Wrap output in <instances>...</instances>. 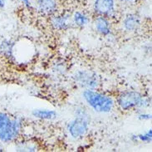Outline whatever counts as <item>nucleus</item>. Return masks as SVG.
Segmentation results:
<instances>
[{"label":"nucleus","instance_id":"nucleus-9","mask_svg":"<svg viewBox=\"0 0 152 152\" xmlns=\"http://www.w3.org/2000/svg\"><path fill=\"white\" fill-rule=\"evenodd\" d=\"M140 25V18L136 13H131L124 18L123 27L126 31L132 32L139 28Z\"/></svg>","mask_w":152,"mask_h":152},{"label":"nucleus","instance_id":"nucleus-13","mask_svg":"<svg viewBox=\"0 0 152 152\" xmlns=\"http://www.w3.org/2000/svg\"><path fill=\"white\" fill-rule=\"evenodd\" d=\"M13 42L9 40H4L0 42V53L7 58H12L13 57Z\"/></svg>","mask_w":152,"mask_h":152},{"label":"nucleus","instance_id":"nucleus-6","mask_svg":"<svg viewBox=\"0 0 152 152\" xmlns=\"http://www.w3.org/2000/svg\"><path fill=\"white\" fill-rule=\"evenodd\" d=\"M93 8L99 16L110 17L113 15L115 9V0H95Z\"/></svg>","mask_w":152,"mask_h":152},{"label":"nucleus","instance_id":"nucleus-18","mask_svg":"<svg viewBox=\"0 0 152 152\" xmlns=\"http://www.w3.org/2000/svg\"><path fill=\"white\" fill-rule=\"evenodd\" d=\"M121 1L126 3V4H132V3L136 2V0H121Z\"/></svg>","mask_w":152,"mask_h":152},{"label":"nucleus","instance_id":"nucleus-12","mask_svg":"<svg viewBox=\"0 0 152 152\" xmlns=\"http://www.w3.org/2000/svg\"><path fill=\"white\" fill-rule=\"evenodd\" d=\"M72 21L78 27H84L89 23L90 19H89L88 16L84 12L77 11L74 12V14L72 16Z\"/></svg>","mask_w":152,"mask_h":152},{"label":"nucleus","instance_id":"nucleus-16","mask_svg":"<svg viewBox=\"0 0 152 152\" xmlns=\"http://www.w3.org/2000/svg\"><path fill=\"white\" fill-rule=\"evenodd\" d=\"M138 117L140 120H149L151 119V114H140Z\"/></svg>","mask_w":152,"mask_h":152},{"label":"nucleus","instance_id":"nucleus-2","mask_svg":"<svg viewBox=\"0 0 152 152\" xmlns=\"http://www.w3.org/2000/svg\"><path fill=\"white\" fill-rule=\"evenodd\" d=\"M22 122L19 119H11L5 113H0V141L8 143L19 135Z\"/></svg>","mask_w":152,"mask_h":152},{"label":"nucleus","instance_id":"nucleus-11","mask_svg":"<svg viewBox=\"0 0 152 152\" xmlns=\"http://www.w3.org/2000/svg\"><path fill=\"white\" fill-rule=\"evenodd\" d=\"M32 114L34 117L43 120H52L57 116V112L53 110H43V109H35Z\"/></svg>","mask_w":152,"mask_h":152},{"label":"nucleus","instance_id":"nucleus-8","mask_svg":"<svg viewBox=\"0 0 152 152\" xmlns=\"http://www.w3.org/2000/svg\"><path fill=\"white\" fill-rule=\"evenodd\" d=\"M70 18L71 16L67 13L55 16L52 19V24L54 28L58 30H66L70 27Z\"/></svg>","mask_w":152,"mask_h":152},{"label":"nucleus","instance_id":"nucleus-4","mask_svg":"<svg viewBox=\"0 0 152 152\" xmlns=\"http://www.w3.org/2000/svg\"><path fill=\"white\" fill-rule=\"evenodd\" d=\"M74 79L78 85L86 89H95L98 86V77L91 71H78L75 73Z\"/></svg>","mask_w":152,"mask_h":152},{"label":"nucleus","instance_id":"nucleus-1","mask_svg":"<svg viewBox=\"0 0 152 152\" xmlns=\"http://www.w3.org/2000/svg\"><path fill=\"white\" fill-rule=\"evenodd\" d=\"M83 98L94 111L102 113L110 112L114 107L113 100L106 95L86 89L82 93Z\"/></svg>","mask_w":152,"mask_h":152},{"label":"nucleus","instance_id":"nucleus-17","mask_svg":"<svg viewBox=\"0 0 152 152\" xmlns=\"http://www.w3.org/2000/svg\"><path fill=\"white\" fill-rule=\"evenodd\" d=\"M6 0H0V9H4L6 7Z\"/></svg>","mask_w":152,"mask_h":152},{"label":"nucleus","instance_id":"nucleus-10","mask_svg":"<svg viewBox=\"0 0 152 152\" xmlns=\"http://www.w3.org/2000/svg\"><path fill=\"white\" fill-rule=\"evenodd\" d=\"M95 27L97 32L107 36L111 33V27H110V23L107 18V17L98 16L96 20H95Z\"/></svg>","mask_w":152,"mask_h":152},{"label":"nucleus","instance_id":"nucleus-19","mask_svg":"<svg viewBox=\"0 0 152 152\" xmlns=\"http://www.w3.org/2000/svg\"><path fill=\"white\" fill-rule=\"evenodd\" d=\"M1 149H2V147H1V145H0V150H1Z\"/></svg>","mask_w":152,"mask_h":152},{"label":"nucleus","instance_id":"nucleus-7","mask_svg":"<svg viewBox=\"0 0 152 152\" xmlns=\"http://www.w3.org/2000/svg\"><path fill=\"white\" fill-rule=\"evenodd\" d=\"M37 10L43 14H52L55 12L58 8L56 0H36Z\"/></svg>","mask_w":152,"mask_h":152},{"label":"nucleus","instance_id":"nucleus-5","mask_svg":"<svg viewBox=\"0 0 152 152\" xmlns=\"http://www.w3.org/2000/svg\"><path fill=\"white\" fill-rule=\"evenodd\" d=\"M88 130V121L86 116L81 115L74 119L68 126V132L73 138L83 136Z\"/></svg>","mask_w":152,"mask_h":152},{"label":"nucleus","instance_id":"nucleus-14","mask_svg":"<svg viewBox=\"0 0 152 152\" xmlns=\"http://www.w3.org/2000/svg\"><path fill=\"white\" fill-rule=\"evenodd\" d=\"M136 139H139L140 141L150 143V142H151L152 140V131L150 129L148 132H145V134H140L139 136H136Z\"/></svg>","mask_w":152,"mask_h":152},{"label":"nucleus","instance_id":"nucleus-15","mask_svg":"<svg viewBox=\"0 0 152 152\" xmlns=\"http://www.w3.org/2000/svg\"><path fill=\"white\" fill-rule=\"evenodd\" d=\"M21 2L23 3V4L26 6L27 8H32V4H33V2L32 0H21Z\"/></svg>","mask_w":152,"mask_h":152},{"label":"nucleus","instance_id":"nucleus-3","mask_svg":"<svg viewBox=\"0 0 152 152\" xmlns=\"http://www.w3.org/2000/svg\"><path fill=\"white\" fill-rule=\"evenodd\" d=\"M142 96L136 91H126L120 95L117 102L123 111H129L132 108L139 107Z\"/></svg>","mask_w":152,"mask_h":152}]
</instances>
